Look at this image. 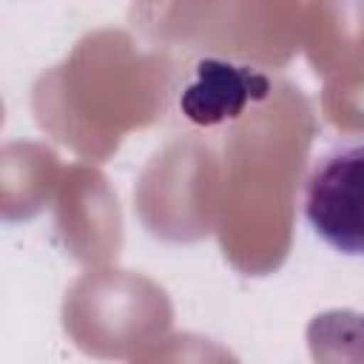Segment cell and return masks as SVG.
Masks as SVG:
<instances>
[{"mask_svg": "<svg viewBox=\"0 0 364 364\" xmlns=\"http://www.w3.org/2000/svg\"><path fill=\"white\" fill-rule=\"evenodd\" d=\"M301 210L321 242L344 256H364V136L338 142L304 179Z\"/></svg>", "mask_w": 364, "mask_h": 364, "instance_id": "cell-1", "label": "cell"}, {"mask_svg": "<svg viewBox=\"0 0 364 364\" xmlns=\"http://www.w3.org/2000/svg\"><path fill=\"white\" fill-rule=\"evenodd\" d=\"M267 94V80L245 65L205 60L196 65L193 80L182 94V111L202 122L216 125L242 114V108Z\"/></svg>", "mask_w": 364, "mask_h": 364, "instance_id": "cell-2", "label": "cell"}, {"mask_svg": "<svg viewBox=\"0 0 364 364\" xmlns=\"http://www.w3.org/2000/svg\"><path fill=\"white\" fill-rule=\"evenodd\" d=\"M313 364H364V310L316 313L304 330Z\"/></svg>", "mask_w": 364, "mask_h": 364, "instance_id": "cell-3", "label": "cell"}, {"mask_svg": "<svg viewBox=\"0 0 364 364\" xmlns=\"http://www.w3.org/2000/svg\"><path fill=\"white\" fill-rule=\"evenodd\" d=\"M131 364H239V361L210 338L179 333L159 341L154 350H148L142 358H134Z\"/></svg>", "mask_w": 364, "mask_h": 364, "instance_id": "cell-4", "label": "cell"}]
</instances>
